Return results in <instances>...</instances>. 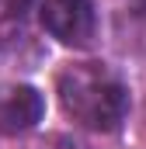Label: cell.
<instances>
[{"instance_id":"2","label":"cell","mask_w":146,"mask_h":149,"mask_svg":"<svg viewBox=\"0 0 146 149\" xmlns=\"http://www.w3.org/2000/svg\"><path fill=\"white\" fill-rule=\"evenodd\" d=\"M38 21L49 35L70 49H87L98 35V7L94 0H42Z\"/></svg>"},{"instance_id":"1","label":"cell","mask_w":146,"mask_h":149,"mask_svg":"<svg viewBox=\"0 0 146 149\" xmlns=\"http://www.w3.org/2000/svg\"><path fill=\"white\" fill-rule=\"evenodd\" d=\"M63 111L91 132H118L129 118V83L105 63H70L56 76Z\"/></svg>"},{"instance_id":"5","label":"cell","mask_w":146,"mask_h":149,"mask_svg":"<svg viewBox=\"0 0 146 149\" xmlns=\"http://www.w3.org/2000/svg\"><path fill=\"white\" fill-rule=\"evenodd\" d=\"M28 149H84V142H80V139H73V135H63V132H56V135H45V139L32 142Z\"/></svg>"},{"instance_id":"6","label":"cell","mask_w":146,"mask_h":149,"mask_svg":"<svg viewBox=\"0 0 146 149\" xmlns=\"http://www.w3.org/2000/svg\"><path fill=\"white\" fill-rule=\"evenodd\" d=\"M32 3H35V0H0V14H4L7 21H21V17L32 10Z\"/></svg>"},{"instance_id":"3","label":"cell","mask_w":146,"mask_h":149,"mask_svg":"<svg viewBox=\"0 0 146 149\" xmlns=\"http://www.w3.org/2000/svg\"><path fill=\"white\" fill-rule=\"evenodd\" d=\"M45 114V97L28 83H0V135H25Z\"/></svg>"},{"instance_id":"4","label":"cell","mask_w":146,"mask_h":149,"mask_svg":"<svg viewBox=\"0 0 146 149\" xmlns=\"http://www.w3.org/2000/svg\"><path fill=\"white\" fill-rule=\"evenodd\" d=\"M115 28L125 45H146V0H118Z\"/></svg>"}]
</instances>
